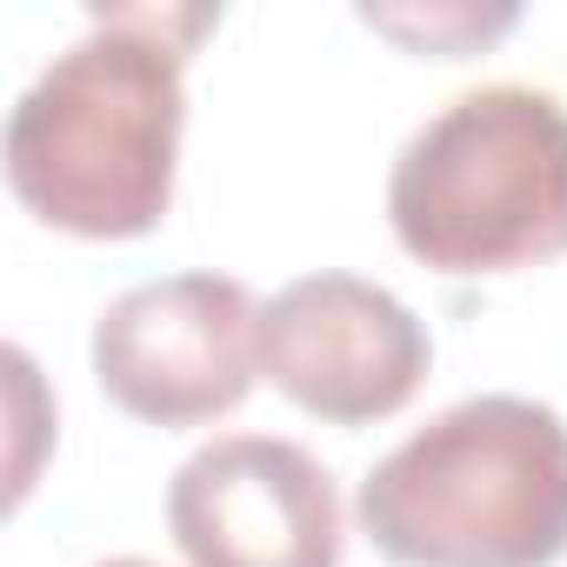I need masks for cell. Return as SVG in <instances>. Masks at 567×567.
<instances>
[{"mask_svg":"<svg viewBox=\"0 0 567 567\" xmlns=\"http://www.w3.org/2000/svg\"><path fill=\"white\" fill-rule=\"evenodd\" d=\"M434 341L414 308L361 274H301L260 308V374L328 427L394 421L427 381Z\"/></svg>","mask_w":567,"mask_h":567,"instance_id":"cell-5","label":"cell"},{"mask_svg":"<svg viewBox=\"0 0 567 567\" xmlns=\"http://www.w3.org/2000/svg\"><path fill=\"white\" fill-rule=\"evenodd\" d=\"M101 567H154V560H134V554H127V560H101Z\"/></svg>","mask_w":567,"mask_h":567,"instance_id":"cell-8","label":"cell"},{"mask_svg":"<svg viewBox=\"0 0 567 567\" xmlns=\"http://www.w3.org/2000/svg\"><path fill=\"white\" fill-rule=\"evenodd\" d=\"M207 8H114L41 68L8 114L14 200L74 240H141L174 207L187 61Z\"/></svg>","mask_w":567,"mask_h":567,"instance_id":"cell-1","label":"cell"},{"mask_svg":"<svg viewBox=\"0 0 567 567\" xmlns=\"http://www.w3.org/2000/svg\"><path fill=\"white\" fill-rule=\"evenodd\" d=\"M394 240L454 280L520 274L567 254V107L494 81L447 101L388 174Z\"/></svg>","mask_w":567,"mask_h":567,"instance_id":"cell-3","label":"cell"},{"mask_svg":"<svg viewBox=\"0 0 567 567\" xmlns=\"http://www.w3.org/2000/svg\"><path fill=\"white\" fill-rule=\"evenodd\" d=\"M167 527L187 567H341L334 474L280 434H220L181 461Z\"/></svg>","mask_w":567,"mask_h":567,"instance_id":"cell-6","label":"cell"},{"mask_svg":"<svg viewBox=\"0 0 567 567\" xmlns=\"http://www.w3.org/2000/svg\"><path fill=\"white\" fill-rule=\"evenodd\" d=\"M514 14H501V21H481L474 8H454V14H427V21H414V14H374L368 8V28H388L394 41H408V48H427V54H441V61H461L474 41H487V34H501Z\"/></svg>","mask_w":567,"mask_h":567,"instance_id":"cell-7","label":"cell"},{"mask_svg":"<svg viewBox=\"0 0 567 567\" xmlns=\"http://www.w3.org/2000/svg\"><path fill=\"white\" fill-rule=\"evenodd\" d=\"M354 520L394 567H554L567 554V421L527 394H474L361 481Z\"/></svg>","mask_w":567,"mask_h":567,"instance_id":"cell-2","label":"cell"},{"mask_svg":"<svg viewBox=\"0 0 567 567\" xmlns=\"http://www.w3.org/2000/svg\"><path fill=\"white\" fill-rule=\"evenodd\" d=\"M101 394L147 427H207L260 381V308L234 274H174L94 321Z\"/></svg>","mask_w":567,"mask_h":567,"instance_id":"cell-4","label":"cell"}]
</instances>
